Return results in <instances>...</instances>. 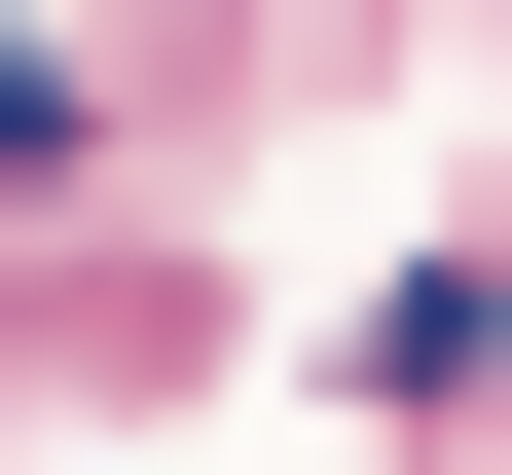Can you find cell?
<instances>
[{"mask_svg": "<svg viewBox=\"0 0 512 475\" xmlns=\"http://www.w3.org/2000/svg\"><path fill=\"white\" fill-rule=\"evenodd\" d=\"M37 147H74V110H37V37H0V183H37Z\"/></svg>", "mask_w": 512, "mask_h": 475, "instance_id": "1", "label": "cell"}]
</instances>
